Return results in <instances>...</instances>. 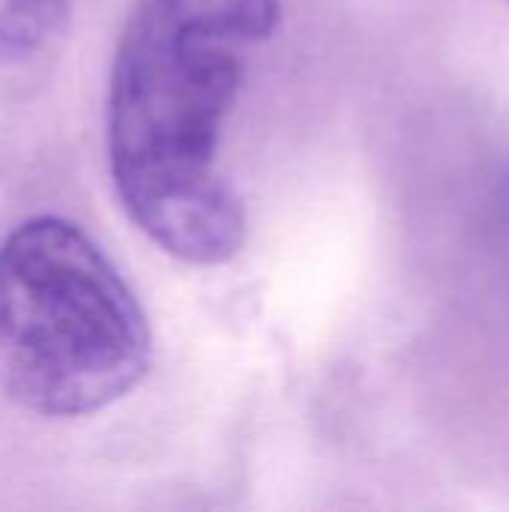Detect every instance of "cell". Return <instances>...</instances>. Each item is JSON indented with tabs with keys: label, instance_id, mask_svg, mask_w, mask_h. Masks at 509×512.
Masks as SVG:
<instances>
[{
	"label": "cell",
	"instance_id": "obj_1",
	"mask_svg": "<svg viewBox=\"0 0 509 512\" xmlns=\"http://www.w3.org/2000/svg\"><path fill=\"white\" fill-rule=\"evenodd\" d=\"M279 0H135L111 69L108 159L120 207L162 252L231 261L246 207L219 168L222 129Z\"/></svg>",
	"mask_w": 509,
	"mask_h": 512
},
{
	"label": "cell",
	"instance_id": "obj_3",
	"mask_svg": "<svg viewBox=\"0 0 509 512\" xmlns=\"http://www.w3.org/2000/svg\"><path fill=\"white\" fill-rule=\"evenodd\" d=\"M72 21V0H0V99L42 84Z\"/></svg>",
	"mask_w": 509,
	"mask_h": 512
},
{
	"label": "cell",
	"instance_id": "obj_2",
	"mask_svg": "<svg viewBox=\"0 0 509 512\" xmlns=\"http://www.w3.org/2000/svg\"><path fill=\"white\" fill-rule=\"evenodd\" d=\"M147 315L111 258L60 216L0 240V381L39 417H87L150 372Z\"/></svg>",
	"mask_w": 509,
	"mask_h": 512
}]
</instances>
